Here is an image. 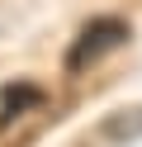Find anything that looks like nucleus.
Here are the masks:
<instances>
[{"label":"nucleus","instance_id":"nucleus-3","mask_svg":"<svg viewBox=\"0 0 142 147\" xmlns=\"http://www.w3.org/2000/svg\"><path fill=\"white\" fill-rule=\"evenodd\" d=\"M100 133L109 138V142H133V138H142V105H133V109H118V114H109Z\"/></svg>","mask_w":142,"mask_h":147},{"label":"nucleus","instance_id":"nucleus-2","mask_svg":"<svg viewBox=\"0 0 142 147\" xmlns=\"http://www.w3.org/2000/svg\"><path fill=\"white\" fill-rule=\"evenodd\" d=\"M38 100H43V90H38V86H28V81H14V86H5V105H0V128H5L14 114H24V109H38Z\"/></svg>","mask_w":142,"mask_h":147},{"label":"nucleus","instance_id":"nucleus-1","mask_svg":"<svg viewBox=\"0 0 142 147\" xmlns=\"http://www.w3.org/2000/svg\"><path fill=\"white\" fill-rule=\"evenodd\" d=\"M128 43V24L118 19V14H100V19H85L81 33L71 38V48H66V62L62 67L71 71V76H81V71H90L100 57H109L114 48H123Z\"/></svg>","mask_w":142,"mask_h":147}]
</instances>
